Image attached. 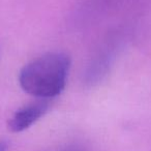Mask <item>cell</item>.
I'll use <instances>...</instances> for the list:
<instances>
[{"mask_svg":"<svg viewBox=\"0 0 151 151\" xmlns=\"http://www.w3.org/2000/svg\"><path fill=\"white\" fill-rule=\"evenodd\" d=\"M69 68L70 59L66 54L47 53L22 68L19 76L20 86L28 94L49 101L63 91Z\"/></svg>","mask_w":151,"mask_h":151,"instance_id":"1","label":"cell"},{"mask_svg":"<svg viewBox=\"0 0 151 151\" xmlns=\"http://www.w3.org/2000/svg\"><path fill=\"white\" fill-rule=\"evenodd\" d=\"M50 108L48 99H38L19 109L9 121V128L13 132H21L40 120Z\"/></svg>","mask_w":151,"mask_h":151,"instance_id":"2","label":"cell"},{"mask_svg":"<svg viewBox=\"0 0 151 151\" xmlns=\"http://www.w3.org/2000/svg\"><path fill=\"white\" fill-rule=\"evenodd\" d=\"M9 144L5 141H0V151H7Z\"/></svg>","mask_w":151,"mask_h":151,"instance_id":"3","label":"cell"},{"mask_svg":"<svg viewBox=\"0 0 151 151\" xmlns=\"http://www.w3.org/2000/svg\"><path fill=\"white\" fill-rule=\"evenodd\" d=\"M62 151H82L79 147H76V146H69V147H66L64 150Z\"/></svg>","mask_w":151,"mask_h":151,"instance_id":"4","label":"cell"}]
</instances>
